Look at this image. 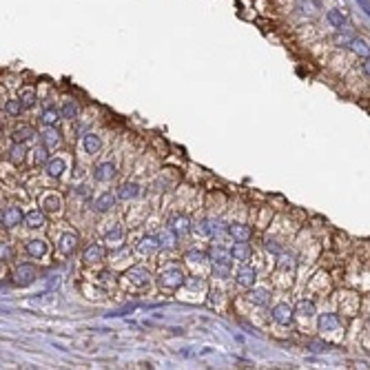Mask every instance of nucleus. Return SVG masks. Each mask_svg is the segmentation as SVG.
<instances>
[{
    "instance_id": "f257e3e1",
    "label": "nucleus",
    "mask_w": 370,
    "mask_h": 370,
    "mask_svg": "<svg viewBox=\"0 0 370 370\" xmlns=\"http://www.w3.org/2000/svg\"><path fill=\"white\" fill-rule=\"evenodd\" d=\"M160 288H164V291H175V288H180L184 284V273L180 268H167L160 273V279H158Z\"/></svg>"
},
{
    "instance_id": "f03ea898",
    "label": "nucleus",
    "mask_w": 370,
    "mask_h": 370,
    "mask_svg": "<svg viewBox=\"0 0 370 370\" xmlns=\"http://www.w3.org/2000/svg\"><path fill=\"white\" fill-rule=\"evenodd\" d=\"M319 330L321 335H335V333H344V321L339 315L335 312H326L319 317Z\"/></svg>"
},
{
    "instance_id": "7ed1b4c3",
    "label": "nucleus",
    "mask_w": 370,
    "mask_h": 370,
    "mask_svg": "<svg viewBox=\"0 0 370 370\" xmlns=\"http://www.w3.org/2000/svg\"><path fill=\"white\" fill-rule=\"evenodd\" d=\"M36 277H38V270L31 264H22V266L13 270V284L16 286H29V284L36 282Z\"/></svg>"
},
{
    "instance_id": "20e7f679",
    "label": "nucleus",
    "mask_w": 370,
    "mask_h": 370,
    "mask_svg": "<svg viewBox=\"0 0 370 370\" xmlns=\"http://www.w3.org/2000/svg\"><path fill=\"white\" fill-rule=\"evenodd\" d=\"M339 308L346 317H355L359 312V308H362V300H359V295H355V293H341Z\"/></svg>"
},
{
    "instance_id": "39448f33",
    "label": "nucleus",
    "mask_w": 370,
    "mask_h": 370,
    "mask_svg": "<svg viewBox=\"0 0 370 370\" xmlns=\"http://www.w3.org/2000/svg\"><path fill=\"white\" fill-rule=\"evenodd\" d=\"M270 317H273L277 324L288 326V324L293 321V308L288 306V304H277V306L270 310Z\"/></svg>"
},
{
    "instance_id": "423d86ee",
    "label": "nucleus",
    "mask_w": 370,
    "mask_h": 370,
    "mask_svg": "<svg viewBox=\"0 0 370 370\" xmlns=\"http://www.w3.org/2000/svg\"><path fill=\"white\" fill-rule=\"evenodd\" d=\"M27 215H22V211L18 206H7L2 211V224L7 226V229H11V226H18L22 224V220H25Z\"/></svg>"
},
{
    "instance_id": "0eeeda50",
    "label": "nucleus",
    "mask_w": 370,
    "mask_h": 370,
    "mask_svg": "<svg viewBox=\"0 0 370 370\" xmlns=\"http://www.w3.org/2000/svg\"><path fill=\"white\" fill-rule=\"evenodd\" d=\"M124 277L131 286H146V284H149V273H146V268H142V266L129 268Z\"/></svg>"
},
{
    "instance_id": "6e6552de",
    "label": "nucleus",
    "mask_w": 370,
    "mask_h": 370,
    "mask_svg": "<svg viewBox=\"0 0 370 370\" xmlns=\"http://www.w3.org/2000/svg\"><path fill=\"white\" fill-rule=\"evenodd\" d=\"M255 279H257V273H255L253 266H242L237 270V284H240L242 288H253L255 286Z\"/></svg>"
},
{
    "instance_id": "1a4fd4ad",
    "label": "nucleus",
    "mask_w": 370,
    "mask_h": 370,
    "mask_svg": "<svg viewBox=\"0 0 370 370\" xmlns=\"http://www.w3.org/2000/svg\"><path fill=\"white\" fill-rule=\"evenodd\" d=\"M75 248H78V235L75 233H64L58 240V250L62 255H71Z\"/></svg>"
},
{
    "instance_id": "9d476101",
    "label": "nucleus",
    "mask_w": 370,
    "mask_h": 370,
    "mask_svg": "<svg viewBox=\"0 0 370 370\" xmlns=\"http://www.w3.org/2000/svg\"><path fill=\"white\" fill-rule=\"evenodd\" d=\"M250 255H253V250H250L248 242H235L233 250H231V257L237 259V262H242V264H246L250 259Z\"/></svg>"
},
{
    "instance_id": "9b49d317",
    "label": "nucleus",
    "mask_w": 370,
    "mask_h": 370,
    "mask_svg": "<svg viewBox=\"0 0 370 370\" xmlns=\"http://www.w3.org/2000/svg\"><path fill=\"white\" fill-rule=\"evenodd\" d=\"M93 178H96L98 182H109V180H113L116 178V164L104 162V164H100V167H96Z\"/></svg>"
},
{
    "instance_id": "f8f14e48",
    "label": "nucleus",
    "mask_w": 370,
    "mask_h": 370,
    "mask_svg": "<svg viewBox=\"0 0 370 370\" xmlns=\"http://www.w3.org/2000/svg\"><path fill=\"white\" fill-rule=\"evenodd\" d=\"M171 231H173L175 235H184L191 231V220H188L186 215H175L173 220H171Z\"/></svg>"
},
{
    "instance_id": "ddd939ff",
    "label": "nucleus",
    "mask_w": 370,
    "mask_h": 370,
    "mask_svg": "<svg viewBox=\"0 0 370 370\" xmlns=\"http://www.w3.org/2000/svg\"><path fill=\"white\" fill-rule=\"evenodd\" d=\"M229 233L235 237V242H248L250 235H253V229L246 224H231Z\"/></svg>"
},
{
    "instance_id": "4468645a",
    "label": "nucleus",
    "mask_w": 370,
    "mask_h": 370,
    "mask_svg": "<svg viewBox=\"0 0 370 370\" xmlns=\"http://www.w3.org/2000/svg\"><path fill=\"white\" fill-rule=\"evenodd\" d=\"M27 226H31V229H40V226H45V208H34V211L27 213L25 217Z\"/></svg>"
},
{
    "instance_id": "2eb2a0df",
    "label": "nucleus",
    "mask_w": 370,
    "mask_h": 370,
    "mask_svg": "<svg viewBox=\"0 0 370 370\" xmlns=\"http://www.w3.org/2000/svg\"><path fill=\"white\" fill-rule=\"evenodd\" d=\"M104 259V248L100 244H89L87 248H84V262H102Z\"/></svg>"
},
{
    "instance_id": "dca6fc26",
    "label": "nucleus",
    "mask_w": 370,
    "mask_h": 370,
    "mask_svg": "<svg viewBox=\"0 0 370 370\" xmlns=\"http://www.w3.org/2000/svg\"><path fill=\"white\" fill-rule=\"evenodd\" d=\"M113 204H116V195H111V193H102V195L93 202V208H96L98 213H107V211H111V208H113Z\"/></svg>"
},
{
    "instance_id": "f3484780",
    "label": "nucleus",
    "mask_w": 370,
    "mask_h": 370,
    "mask_svg": "<svg viewBox=\"0 0 370 370\" xmlns=\"http://www.w3.org/2000/svg\"><path fill=\"white\" fill-rule=\"evenodd\" d=\"M248 302L255 306H266L268 304V291L266 288H250L248 291Z\"/></svg>"
},
{
    "instance_id": "a211bd4d",
    "label": "nucleus",
    "mask_w": 370,
    "mask_h": 370,
    "mask_svg": "<svg viewBox=\"0 0 370 370\" xmlns=\"http://www.w3.org/2000/svg\"><path fill=\"white\" fill-rule=\"evenodd\" d=\"M140 195V186H137L135 182H126L120 186V191H118V197L120 200H133V197Z\"/></svg>"
},
{
    "instance_id": "6ab92c4d",
    "label": "nucleus",
    "mask_w": 370,
    "mask_h": 370,
    "mask_svg": "<svg viewBox=\"0 0 370 370\" xmlns=\"http://www.w3.org/2000/svg\"><path fill=\"white\" fill-rule=\"evenodd\" d=\"M350 49H353V54H357L359 58H370V47L366 45V40H362V38H353V42H350Z\"/></svg>"
},
{
    "instance_id": "aec40b11",
    "label": "nucleus",
    "mask_w": 370,
    "mask_h": 370,
    "mask_svg": "<svg viewBox=\"0 0 370 370\" xmlns=\"http://www.w3.org/2000/svg\"><path fill=\"white\" fill-rule=\"evenodd\" d=\"M100 149H102V140H100V137L93 135V133H87V135H84V151H87V153L96 155Z\"/></svg>"
},
{
    "instance_id": "412c9836",
    "label": "nucleus",
    "mask_w": 370,
    "mask_h": 370,
    "mask_svg": "<svg viewBox=\"0 0 370 370\" xmlns=\"http://www.w3.org/2000/svg\"><path fill=\"white\" fill-rule=\"evenodd\" d=\"M27 253L31 255V257H42V255L47 253V244L42 240H31L27 242Z\"/></svg>"
},
{
    "instance_id": "4be33fe9",
    "label": "nucleus",
    "mask_w": 370,
    "mask_h": 370,
    "mask_svg": "<svg viewBox=\"0 0 370 370\" xmlns=\"http://www.w3.org/2000/svg\"><path fill=\"white\" fill-rule=\"evenodd\" d=\"M160 242L155 240V237H144V240L137 244V248H140V253H144V255H151V253H155V250L160 248Z\"/></svg>"
},
{
    "instance_id": "5701e85b",
    "label": "nucleus",
    "mask_w": 370,
    "mask_h": 370,
    "mask_svg": "<svg viewBox=\"0 0 370 370\" xmlns=\"http://www.w3.org/2000/svg\"><path fill=\"white\" fill-rule=\"evenodd\" d=\"M20 100H22V104H25V109H31L36 104V91L31 87H22L20 89Z\"/></svg>"
},
{
    "instance_id": "b1692460",
    "label": "nucleus",
    "mask_w": 370,
    "mask_h": 370,
    "mask_svg": "<svg viewBox=\"0 0 370 370\" xmlns=\"http://www.w3.org/2000/svg\"><path fill=\"white\" fill-rule=\"evenodd\" d=\"M25 153H27L25 144H22V142H16V146L9 151V160H11L13 164H20L22 160H25Z\"/></svg>"
},
{
    "instance_id": "393cba45",
    "label": "nucleus",
    "mask_w": 370,
    "mask_h": 370,
    "mask_svg": "<svg viewBox=\"0 0 370 370\" xmlns=\"http://www.w3.org/2000/svg\"><path fill=\"white\" fill-rule=\"evenodd\" d=\"M62 171H64L62 160H49V162H47V173H49V178H60Z\"/></svg>"
},
{
    "instance_id": "a878e982",
    "label": "nucleus",
    "mask_w": 370,
    "mask_h": 370,
    "mask_svg": "<svg viewBox=\"0 0 370 370\" xmlns=\"http://www.w3.org/2000/svg\"><path fill=\"white\" fill-rule=\"evenodd\" d=\"M295 310L300 312L302 317H310V315H315V304H312L310 300H300L297 306H295Z\"/></svg>"
},
{
    "instance_id": "bb28decb",
    "label": "nucleus",
    "mask_w": 370,
    "mask_h": 370,
    "mask_svg": "<svg viewBox=\"0 0 370 370\" xmlns=\"http://www.w3.org/2000/svg\"><path fill=\"white\" fill-rule=\"evenodd\" d=\"M60 116H62V113H58V109H54V107H51V109H45V113H42V118H40V120H42V124H47V126H54L56 122H58V118H60Z\"/></svg>"
},
{
    "instance_id": "cd10ccee",
    "label": "nucleus",
    "mask_w": 370,
    "mask_h": 370,
    "mask_svg": "<svg viewBox=\"0 0 370 370\" xmlns=\"http://www.w3.org/2000/svg\"><path fill=\"white\" fill-rule=\"evenodd\" d=\"M42 208H45V213H56L60 208V197L58 195H47L45 202H42Z\"/></svg>"
},
{
    "instance_id": "c85d7f7f",
    "label": "nucleus",
    "mask_w": 370,
    "mask_h": 370,
    "mask_svg": "<svg viewBox=\"0 0 370 370\" xmlns=\"http://www.w3.org/2000/svg\"><path fill=\"white\" fill-rule=\"evenodd\" d=\"M42 142H45V146H58L60 144V133L54 131V129L45 131V133H42Z\"/></svg>"
},
{
    "instance_id": "c756f323",
    "label": "nucleus",
    "mask_w": 370,
    "mask_h": 370,
    "mask_svg": "<svg viewBox=\"0 0 370 370\" xmlns=\"http://www.w3.org/2000/svg\"><path fill=\"white\" fill-rule=\"evenodd\" d=\"M22 107H25V104H22V100H9L7 104H4V111H7L9 116H20V113H22Z\"/></svg>"
},
{
    "instance_id": "7c9ffc66",
    "label": "nucleus",
    "mask_w": 370,
    "mask_h": 370,
    "mask_svg": "<svg viewBox=\"0 0 370 370\" xmlns=\"http://www.w3.org/2000/svg\"><path fill=\"white\" fill-rule=\"evenodd\" d=\"M36 133H34V129H29V126H22V129H18L16 133H13V140L16 142H27V140H31Z\"/></svg>"
},
{
    "instance_id": "2f4dec72",
    "label": "nucleus",
    "mask_w": 370,
    "mask_h": 370,
    "mask_svg": "<svg viewBox=\"0 0 370 370\" xmlns=\"http://www.w3.org/2000/svg\"><path fill=\"white\" fill-rule=\"evenodd\" d=\"M326 18H328V22L333 27H337V29H341V25H344V13H341V11H335V9H333V11L326 13Z\"/></svg>"
},
{
    "instance_id": "473e14b6",
    "label": "nucleus",
    "mask_w": 370,
    "mask_h": 370,
    "mask_svg": "<svg viewBox=\"0 0 370 370\" xmlns=\"http://www.w3.org/2000/svg\"><path fill=\"white\" fill-rule=\"evenodd\" d=\"M60 113H62V118H67V120H73V118L78 116V104H75V102H67Z\"/></svg>"
},
{
    "instance_id": "72a5a7b5",
    "label": "nucleus",
    "mask_w": 370,
    "mask_h": 370,
    "mask_svg": "<svg viewBox=\"0 0 370 370\" xmlns=\"http://www.w3.org/2000/svg\"><path fill=\"white\" fill-rule=\"evenodd\" d=\"M231 270V262H215V268H213V275L215 277H226Z\"/></svg>"
},
{
    "instance_id": "f704fd0d",
    "label": "nucleus",
    "mask_w": 370,
    "mask_h": 370,
    "mask_svg": "<svg viewBox=\"0 0 370 370\" xmlns=\"http://www.w3.org/2000/svg\"><path fill=\"white\" fill-rule=\"evenodd\" d=\"M47 146H38L36 149V164H47Z\"/></svg>"
},
{
    "instance_id": "c9c22d12",
    "label": "nucleus",
    "mask_w": 370,
    "mask_h": 370,
    "mask_svg": "<svg viewBox=\"0 0 370 370\" xmlns=\"http://www.w3.org/2000/svg\"><path fill=\"white\" fill-rule=\"evenodd\" d=\"M335 246L337 248H348V237L344 233H335Z\"/></svg>"
},
{
    "instance_id": "e433bc0d",
    "label": "nucleus",
    "mask_w": 370,
    "mask_h": 370,
    "mask_svg": "<svg viewBox=\"0 0 370 370\" xmlns=\"http://www.w3.org/2000/svg\"><path fill=\"white\" fill-rule=\"evenodd\" d=\"M122 240V231L120 229H113V231H109L107 233V242L111 244V242H120Z\"/></svg>"
},
{
    "instance_id": "4c0bfd02",
    "label": "nucleus",
    "mask_w": 370,
    "mask_h": 370,
    "mask_svg": "<svg viewBox=\"0 0 370 370\" xmlns=\"http://www.w3.org/2000/svg\"><path fill=\"white\" fill-rule=\"evenodd\" d=\"M362 312H364L366 317H370V295L362 300Z\"/></svg>"
},
{
    "instance_id": "58836bf2",
    "label": "nucleus",
    "mask_w": 370,
    "mask_h": 370,
    "mask_svg": "<svg viewBox=\"0 0 370 370\" xmlns=\"http://www.w3.org/2000/svg\"><path fill=\"white\" fill-rule=\"evenodd\" d=\"M173 240H175V237H173V233H169L167 237H160V244H162V246H173Z\"/></svg>"
},
{
    "instance_id": "ea45409f",
    "label": "nucleus",
    "mask_w": 370,
    "mask_h": 370,
    "mask_svg": "<svg viewBox=\"0 0 370 370\" xmlns=\"http://www.w3.org/2000/svg\"><path fill=\"white\" fill-rule=\"evenodd\" d=\"M266 248H268V250H273V253H279V246L275 244L273 240H266Z\"/></svg>"
},
{
    "instance_id": "a19ab883",
    "label": "nucleus",
    "mask_w": 370,
    "mask_h": 370,
    "mask_svg": "<svg viewBox=\"0 0 370 370\" xmlns=\"http://www.w3.org/2000/svg\"><path fill=\"white\" fill-rule=\"evenodd\" d=\"M357 2L362 4V9H364V11H366L368 16H370V2H368V0H357Z\"/></svg>"
},
{
    "instance_id": "79ce46f5",
    "label": "nucleus",
    "mask_w": 370,
    "mask_h": 370,
    "mask_svg": "<svg viewBox=\"0 0 370 370\" xmlns=\"http://www.w3.org/2000/svg\"><path fill=\"white\" fill-rule=\"evenodd\" d=\"M364 73L370 75V58H366V62H364Z\"/></svg>"
},
{
    "instance_id": "37998d69",
    "label": "nucleus",
    "mask_w": 370,
    "mask_h": 370,
    "mask_svg": "<svg viewBox=\"0 0 370 370\" xmlns=\"http://www.w3.org/2000/svg\"><path fill=\"white\" fill-rule=\"evenodd\" d=\"M9 255H11V250H9L7 246H2V259H4V257H9Z\"/></svg>"
}]
</instances>
